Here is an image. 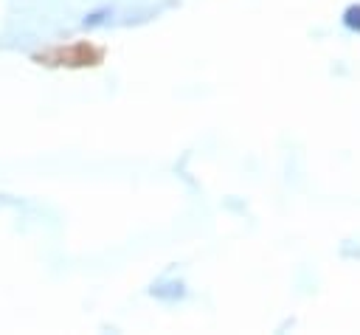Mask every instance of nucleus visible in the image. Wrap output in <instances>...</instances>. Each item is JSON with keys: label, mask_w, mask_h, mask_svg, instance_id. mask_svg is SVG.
<instances>
[{"label": "nucleus", "mask_w": 360, "mask_h": 335, "mask_svg": "<svg viewBox=\"0 0 360 335\" xmlns=\"http://www.w3.org/2000/svg\"><path fill=\"white\" fill-rule=\"evenodd\" d=\"M155 298H163V301H174V298H183L186 296V284L183 282H169L163 287H152L149 290Z\"/></svg>", "instance_id": "obj_1"}, {"label": "nucleus", "mask_w": 360, "mask_h": 335, "mask_svg": "<svg viewBox=\"0 0 360 335\" xmlns=\"http://www.w3.org/2000/svg\"><path fill=\"white\" fill-rule=\"evenodd\" d=\"M110 17H112V6H98V8H93V11H87V14L82 17V28H98V25H104Z\"/></svg>", "instance_id": "obj_2"}, {"label": "nucleus", "mask_w": 360, "mask_h": 335, "mask_svg": "<svg viewBox=\"0 0 360 335\" xmlns=\"http://www.w3.org/2000/svg\"><path fill=\"white\" fill-rule=\"evenodd\" d=\"M343 25H346L349 31H357V34H360V3L346 6V11H343Z\"/></svg>", "instance_id": "obj_3"}]
</instances>
